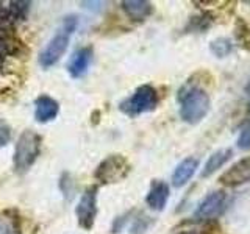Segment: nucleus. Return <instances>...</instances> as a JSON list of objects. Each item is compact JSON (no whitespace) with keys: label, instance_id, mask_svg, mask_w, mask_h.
<instances>
[{"label":"nucleus","instance_id":"3","mask_svg":"<svg viewBox=\"0 0 250 234\" xmlns=\"http://www.w3.org/2000/svg\"><path fill=\"white\" fill-rule=\"evenodd\" d=\"M41 147H42V137L36 131L33 130L22 131L21 136L18 137V142H16L14 153H13L14 169L19 174L27 172L38 161L39 155H41Z\"/></svg>","mask_w":250,"mask_h":234},{"label":"nucleus","instance_id":"5","mask_svg":"<svg viewBox=\"0 0 250 234\" xmlns=\"http://www.w3.org/2000/svg\"><path fill=\"white\" fill-rule=\"evenodd\" d=\"M131 166L124 155H109L94 170V178L100 184H114L128 176Z\"/></svg>","mask_w":250,"mask_h":234},{"label":"nucleus","instance_id":"2","mask_svg":"<svg viewBox=\"0 0 250 234\" xmlns=\"http://www.w3.org/2000/svg\"><path fill=\"white\" fill-rule=\"evenodd\" d=\"M77 25H78V18L74 14L62 19L61 27L55 31V35L49 39V42L45 44V47L41 50V53H39L38 61L44 69L55 66L61 59L62 55L66 53L70 36H72V33L75 31Z\"/></svg>","mask_w":250,"mask_h":234},{"label":"nucleus","instance_id":"6","mask_svg":"<svg viewBox=\"0 0 250 234\" xmlns=\"http://www.w3.org/2000/svg\"><path fill=\"white\" fill-rule=\"evenodd\" d=\"M97 186L86 187L75 208L78 225L83 230H91L97 218Z\"/></svg>","mask_w":250,"mask_h":234},{"label":"nucleus","instance_id":"4","mask_svg":"<svg viewBox=\"0 0 250 234\" xmlns=\"http://www.w3.org/2000/svg\"><path fill=\"white\" fill-rule=\"evenodd\" d=\"M158 92L150 84H143L127 97L124 101H121L119 109L128 117H138L141 114L150 113L158 106Z\"/></svg>","mask_w":250,"mask_h":234},{"label":"nucleus","instance_id":"7","mask_svg":"<svg viewBox=\"0 0 250 234\" xmlns=\"http://www.w3.org/2000/svg\"><path fill=\"white\" fill-rule=\"evenodd\" d=\"M227 205V195L222 191H216L207 195L194 211V218L197 220H214L224 213Z\"/></svg>","mask_w":250,"mask_h":234},{"label":"nucleus","instance_id":"13","mask_svg":"<svg viewBox=\"0 0 250 234\" xmlns=\"http://www.w3.org/2000/svg\"><path fill=\"white\" fill-rule=\"evenodd\" d=\"M122 10L133 22H143L153 13V5L146 0H124Z\"/></svg>","mask_w":250,"mask_h":234},{"label":"nucleus","instance_id":"20","mask_svg":"<svg viewBox=\"0 0 250 234\" xmlns=\"http://www.w3.org/2000/svg\"><path fill=\"white\" fill-rule=\"evenodd\" d=\"M238 147L242 150L250 148V122H247L244 127L241 128L239 137H238Z\"/></svg>","mask_w":250,"mask_h":234},{"label":"nucleus","instance_id":"15","mask_svg":"<svg viewBox=\"0 0 250 234\" xmlns=\"http://www.w3.org/2000/svg\"><path fill=\"white\" fill-rule=\"evenodd\" d=\"M231 158V150L230 148H222V150H217L209 156V159L207 161L205 167L202 170V176H209L211 174H214L216 170L221 169L224 164Z\"/></svg>","mask_w":250,"mask_h":234},{"label":"nucleus","instance_id":"17","mask_svg":"<svg viewBox=\"0 0 250 234\" xmlns=\"http://www.w3.org/2000/svg\"><path fill=\"white\" fill-rule=\"evenodd\" d=\"M0 234H21L18 218L13 217L8 211L0 214Z\"/></svg>","mask_w":250,"mask_h":234},{"label":"nucleus","instance_id":"18","mask_svg":"<svg viewBox=\"0 0 250 234\" xmlns=\"http://www.w3.org/2000/svg\"><path fill=\"white\" fill-rule=\"evenodd\" d=\"M231 49H233V44L230 39H227V38H217L209 44V50L213 52L217 58H224L227 55H230Z\"/></svg>","mask_w":250,"mask_h":234},{"label":"nucleus","instance_id":"9","mask_svg":"<svg viewBox=\"0 0 250 234\" xmlns=\"http://www.w3.org/2000/svg\"><path fill=\"white\" fill-rule=\"evenodd\" d=\"M221 183L227 187L250 183V156L234 162L225 174L221 175Z\"/></svg>","mask_w":250,"mask_h":234},{"label":"nucleus","instance_id":"21","mask_svg":"<svg viewBox=\"0 0 250 234\" xmlns=\"http://www.w3.org/2000/svg\"><path fill=\"white\" fill-rule=\"evenodd\" d=\"M180 234H197V233H192V231H186V233H180Z\"/></svg>","mask_w":250,"mask_h":234},{"label":"nucleus","instance_id":"14","mask_svg":"<svg viewBox=\"0 0 250 234\" xmlns=\"http://www.w3.org/2000/svg\"><path fill=\"white\" fill-rule=\"evenodd\" d=\"M199 167V161L195 158H186L175 167L172 174V184L175 187H183L194 176L195 170Z\"/></svg>","mask_w":250,"mask_h":234},{"label":"nucleus","instance_id":"19","mask_svg":"<svg viewBox=\"0 0 250 234\" xmlns=\"http://www.w3.org/2000/svg\"><path fill=\"white\" fill-rule=\"evenodd\" d=\"M11 140V127L6 120L0 119V148L6 147Z\"/></svg>","mask_w":250,"mask_h":234},{"label":"nucleus","instance_id":"10","mask_svg":"<svg viewBox=\"0 0 250 234\" xmlns=\"http://www.w3.org/2000/svg\"><path fill=\"white\" fill-rule=\"evenodd\" d=\"M60 103L50 96H39L35 100V119L38 123H49L57 119Z\"/></svg>","mask_w":250,"mask_h":234},{"label":"nucleus","instance_id":"16","mask_svg":"<svg viewBox=\"0 0 250 234\" xmlns=\"http://www.w3.org/2000/svg\"><path fill=\"white\" fill-rule=\"evenodd\" d=\"M31 2H27V0H18V2H10L6 6L8 16H10L11 22H19V20H25L28 11H30Z\"/></svg>","mask_w":250,"mask_h":234},{"label":"nucleus","instance_id":"1","mask_svg":"<svg viewBox=\"0 0 250 234\" xmlns=\"http://www.w3.org/2000/svg\"><path fill=\"white\" fill-rule=\"evenodd\" d=\"M180 117L183 122L195 125L205 119L209 111V96L207 91L195 84H185L178 92Z\"/></svg>","mask_w":250,"mask_h":234},{"label":"nucleus","instance_id":"8","mask_svg":"<svg viewBox=\"0 0 250 234\" xmlns=\"http://www.w3.org/2000/svg\"><path fill=\"white\" fill-rule=\"evenodd\" d=\"M94 58L92 47H80L77 49L67 61V74L72 78H82L86 75Z\"/></svg>","mask_w":250,"mask_h":234},{"label":"nucleus","instance_id":"11","mask_svg":"<svg viewBox=\"0 0 250 234\" xmlns=\"http://www.w3.org/2000/svg\"><path fill=\"white\" fill-rule=\"evenodd\" d=\"M169 195H170V189L167 183L161 181V179H155L150 184V189H148L146 203L153 211H163L169 201Z\"/></svg>","mask_w":250,"mask_h":234},{"label":"nucleus","instance_id":"12","mask_svg":"<svg viewBox=\"0 0 250 234\" xmlns=\"http://www.w3.org/2000/svg\"><path fill=\"white\" fill-rule=\"evenodd\" d=\"M18 50L19 41L13 33V25H10V23H0V67Z\"/></svg>","mask_w":250,"mask_h":234}]
</instances>
